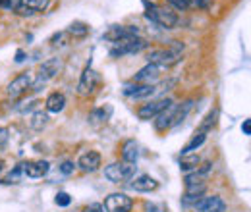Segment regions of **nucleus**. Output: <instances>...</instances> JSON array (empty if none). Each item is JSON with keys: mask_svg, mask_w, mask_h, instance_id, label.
<instances>
[{"mask_svg": "<svg viewBox=\"0 0 251 212\" xmlns=\"http://www.w3.org/2000/svg\"><path fill=\"white\" fill-rule=\"evenodd\" d=\"M145 4V18L151 20L153 24L160 25L162 29H172L178 24V14L170 8V6H162V4H155L149 0H143Z\"/></svg>", "mask_w": 251, "mask_h": 212, "instance_id": "nucleus-1", "label": "nucleus"}, {"mask_svg": "<svg viewBox=\"0 0 251 212\" xmlns=\"http://www.w3.org/2000/svg\"><path fill=\"white\" fill-rule=\"evenodd\" d=\"M182 50H184V45H180L178 41H172L170 48H155V50H151L147 60H149V64H157V66L166 70V68L174 66L176 62L180 60Z\"/></svg>", "mask_w": 251, "mask_h": 212, "instance_id": "nucleus-2", "label": "nucleus"}, {"mask_svg": "<svg viewBox=\"0 0 251 212\" xmlns=\"http://www.w3.org/2000/svg\"><path fill=\"white\" fill-rule=\"evenodd\" d=\"M145 47H147V43H145L141 37H137V35L126 37V39H120V41L112 43V47H110V56H112V58H120V56H126V54H135V52L143 50Z\"/></svg>", "mask_w": 251, "mask_h": 212, "instance_id": "nucleus-3", "label": "nucleus"}, {"mask_svg": "<svg viewBox=\"0 0 251 212\" xmlns=\"http://www.w3.org/2000/svg\"><path fill=\"white\" fill-rule=\"evenodd\" d=\"M135 174V164H129V162H112L104 168V178L112 183H124L129 182Z\"/></svg>", "mask_w": 251, "mask_h": 212, "instance_id": "nucleus-4", "label": "nucleus"}, {"mask_svg": "<svg viewBox=\"0 0 251 212\" xmlns=\"http://www.w3.org/2000/svg\"><path fill=\"white\" fill-rule=\"evenodd\" d=\"M60 70H62V60H60V58H49L47 62H43L41 68H39L37 79L33 81L31 91H39V87L45 85L47 81H50L52 77H56Z\"/></svg>", "mask_w": 251, "mask_h": 212, "instance_id": "nucleus-5", "label": "nucleus"}, {"mask_svg": "<svg viewBox=\"0 0 251 212\" xmlns=\"http://www.w3.org/2000/svg\"><path fill=\"white\" fill-rule=\"evenodd\" d=\"M31 85H33L31 73H20V75H16V77L8 83L6 94H8L10 98H20V96H24L25 93L31 89Z\"/></svg>", "mask_w": 251, "mask_h": 212, "instance_id": "nucleus-6", "label": "nucleus"}, {"mask_svg": "<svg viewBox=\"0 0 251 212\" xmlns=\"http://www.w3.org/2000/svg\"><path fill=\"white\" fill-rule=\"evenodd\" d=\"M133 201L126 193H112L104 199V211L106 212H131Z\"/></svg>", "mask_w": 251, "mask_h": 212, "instance_id": "nucleus-7", "label": "nucleus"}, {"mask_svg": "<svg viewBox=\"0 0 251 212\" xmlns=\"http://www.w3.org/2000/svg\"><path fill=\"white\" fill-rule=\"evenodd\" d=\"M97 85H99V73L93 68H85L81 77H79V83H77V94L89 96L97 89Z\"/></svg>", "mask_w": 251, "mask_h": 212, "instance_id": "nucleus-8", "label": "nucleus"}, {"mask_svg": "<svg viewBox=\"0 0 251 212\" xmlns=\"http://www.w3.org/2000/svg\"><path fill=\"white\" fill-rule=\"evenodd\" d=\"M170 104H172V98L153 100V102H149V104H143V106L137 110V116H139L141 120H153V118H157L164 108H168Z\"/></svg>", "mask_w": 251, "mask_h": 212, "instance_id": "nucleus-9", "label": "nucleus"}, {"mask_svg": "<svg viewBox=\"0 0 251 212\" xmlns=\"http://www.w3.org/2000/svg\"><path fill=\"white\" fill-rule=\"evenodd\" d=\"M22 168H24V174H25L27 178L37 180V178H43V176L49 174L50 164H49L47 160H27V162L22 164Z\"/></svg>", "mask_w": 251, "mask_h": 212, "instance_id": "nucleus-10", "label": "nucleus"}, {"mask_svg": "<svg viewBox=\"0 0 251 212\" xmlns=\"http://www.w3.org/2000/svg\"><path fill=\"white\" fill-rule=\"evenodd\" d=\"M164 68H160L157 64H147L143 70H139L137 73H135V77H133V83H147V85H151V81H155L160 77V71H162Z\"/></svg>", "mask_w": 251, "mask_h": 212, "instance_id": "nucleus-11", "label": "nucleus"}, {"mask_svg": "<svg viewBox=\"0 0 251 212\" xmlns=\"http://www.w3.org/2000/svg\"><path fill=\"white\" fill-rule=\"evenodd\" d=\"M77 166H79V170H83V172H97V170L100 168V154L97 151L83 152V154L79 156V160H77Z\"/></svg>", "mask_w": 251, "mask_h": 212, "instance_id": "nucleus-12", "label": "nucleus"}, {"mask_svg": "<svg viewBox=\"0 0 251 212\" xmlns=\"http://www.w3.org/2000/svg\"><path fill=\"white\" fill-rule=\"evenodd\" d=\"M176 108H178V104H174V102H172L168 108H164V110L158 114L157 120H155V127H157V131H166L168 127H172V125H174Z\"/></svg>", "mask_w": 251, "mask_h": 212, "instance_id": "nucleus-13", "label": "nucleus"}, {"mask_svg": "<svg viewBox=\"0 0 251 212\" xmlns=\"http://www.w3.org/2000/svg\"><path fill=\"white\" fill-rule=\"evenodd\" d=\"M195 209L197 212H224L226 209V205H224V201L220 199V197H205V199H199L197 203H195Z\"/></svg>", "mask_w": 251, "mask_h": 212, "instance_id": "nucleus-14", "label": "nucleus"}, {"mask_svg": "<svg viewBox=\"0 0 251 212\" xmlns=\"http://www.w3.org/2000/svg\"><path fill=\"white\" fill-rule=\"evenodd\" d=\"M139 31L137 27H124V25H112L110 29L106 31L104 35H102V39H106V41H110V43H116V41H120V39H126V37H133V35H137Z\"/></svg>", "mask_w": 251, "mask_h": 212, "instance_id": "nucleus-15", "label": "nucleus"}, {"mask_svg": "<svg viewBox=\"0 0 251 212\" xmlns=\"http://www.w3.org/2000/svg\"><path fill=\"white\" fill-rule=\"evenodd\" d=\"M155 91L157 89L153 85H147V83H131V85L124 87V94L131 96V98H145V96H151Z\"/></svg>", "mask_w": 251, "mask_h": 212, "instance_id": "nucleus-16", "label": "nucleus"}, {"mask_svg": "<svg viewBox=\"0 0 251 212\" xmlns=\"http://www.w3.org/2000/svg\"><path fill=\"white\" fill-rule=\"evenodd\" d=\"M49 4H50V0H24L18 14L20 16H33L37 12H45L49 8Z\"/></svg>", "mask_w": 251, "mask_h": 212, "instance_id": "nucleus-17", "label": "nucleus"}, {"mask_svg": "<svg viewBox=\"0 0 251 212\" xmlns=\"http://www.w3.org/2000/svg\"><path fill=\"white\" fill-rule=\"evenodd\" d=\"M129 185H131V189H135V191H139V193H149V191L158 189V182L155 180V178L147 176V174L137 176V178L129 183Z\"/></svg>", "mask_w": 251, "mask_h": 212, "instance_id": "nucleus-18", "label": "nucleus"}, {"mask_svg": "<svg viewBox=\"0 0 251 212\" xmlns=\"http://www.w3.org/2000/svg\"><path fill=\"white\" fill-rule=\"evenodd\" d=\"M64 106H66V96H64V93H50L49 96H47V100H45V108L49 110V112H52V114H58V112H62Z\"/></svg>", "mask_w": 251, "mask_h": 212, "instance_id": "nucleus-19", "label": "nucleus"}, {"mask_svg": "<svg viewBox=\"0 0 251 212\" xmlns=\"http://www.w3.org/2000/svg\"><path fill=\"white\" fill-rule=\"evenodd\" d=\"M207 191V182L203 183H191V185H186V195H184V201L186 203H197L203 193Z\"/></svg>", "mask_w": 251, "mask_h": 212, "instance_id": "nucleus-20", "label": "nucleus"}, {"mask_svg": "<svg viewBox=\"0 0 251 212\" xmlns=\"http://www.w3.org/2000/svg\"><path fill=\"white\" fill-rule=\"evenodd\" d=\"M137 158H139V145L133 139L126 141L124 145H122V160L129 162V164H135Z\"/></svg>", "mask_w": 251, "mask_h": 212, "instance_id": "nucleus-21", "label": "nucleus"}, {"mask_svg": "<svg viewBox=\"0 0 251 212\" xmlns=\"http://www.w3.org/2000/svg\"><path fill=\"white\" fill-rule=\"evenodd\" d=\"M110 116H112V106H110V104H106V106H102V108L93 110V112L89 114V121H91L93 125H102V123H106V121H108Z\"/></svg>", "mask_w": 251, "mask_h": 212, "instance_id": "nucleus-22", "label": "nucleus"}, {"mask_svg": "<svg viewBox=\"0 0 251 212\" xmlns=\"http://www.w3.org/2000/svg\"><path fill=\"white\" fill-rule=\"evenodd\" d=\"M199 162H201L199 154H193V152H186V154H182V158H180V168H182L184 172H189V170H197Z\"/></svg>", "mask_w": 251, "mask_h": 212, "instance_id": "nucleus-23", "label": "nucleus"}, {"mask_svg": "<svg viewBox=\"0 0 251 212\" xmlns=\"http://www.w3.org/2000/svg\"><path fill=\"white\" fill-rule=\"evenodd\" d=\"M205 141H207V133H205V131H195V135L191 137V141H189L188 145L182 149V154H186V152H193L195 149H199Z\"/></svg>", "mask_w": 251, "mask_h": 212, "instance_id": "nucleus-24", "label": "nucleus"}, {"mask_svg": "<svg viewBox=\"0 0 251 212\" xmlns=\"http://www.w3.org/2000/svg\"><path fill=\"white\" fill-rule=\"evenodd\" d=\"M87 33H89V25L83 22H74L68 27V35H74V37H85Z\"/></svg>", "mask_w": 251, "mask_h": 212, "instance_id": "nucleus-25", "label": "nucleus"}, {"mask_svg": "<svg viewBox=\"0 0 251 212\" xmlns=\"http://www.w3.org/2000/svg\"><path fill=\"white\" fill-rule=\"evenodd\" d=\"M47 121H49V116H47L45 112H35L31 116V120H29V125H31V129L41 131V129L47 125Z\"/></svg>", "mask_w": 251, "mask_h": 212, "instance_id": "nucleus-26", "label": "nucleus"}, {"mask_svg": "<svg viewBox=\"0 0 251 212\" xmlns=\"http://www.w3.org/2000/svg\"><path fill=\"white\" fill-rule=\"evenodd\" d=\"M22 174H24V168H22V164H18L10 174H6V176L2 178V183H6V185H10V183H20Z\"/></svg>", "mask_w": 251, "mask_h": 212, "instance_id": "nucleus-27", "label": "nucleus"}, {"mask_svg": "<svg viewBox=\"0 0 251 212\" xmlns=\"http://www.w3.org/2000/svg\"><path fill=\"white\" fill-rule=\"evenodd\" d=\"M217 116H219V110L217 108H213L209 114H207V118H205V121L201 123V127H199V131H205V133H209V129L217 123Z\"/></svg>", "mask_w": 251, "mask_h": 212, "instance_id": "nucleus-28", "label": "nucleus"}, {"mask_svg": "<svg viewBox=\"0 0 251 212\" xmlns=\"http://www.w3.org/2000/svg\"><path fill=\"white\" fill-rule=\"evenodd\" d=\"M22 4H24V0H0V8L10 10V12H18Z\"/></svg>", "mask_w": 251, "mask_h": 212, "instance_id": "nucleus-29", "label": "nucleus"}, {"mask_svg": "<svg viewBox=\"0 0 251 212\" xmlns=\"http://www.w3.org/2000/svg\"><path fill=\"white\" fill-rule=\"evenodd\" d=\"M54 203H56L58 207H70V203H72V197H70L66 191H60V193H56V199H54Z\"/></svg>", "mask_w": 251, "mask_h": 212, "instance_id": "nucleus-30", "label": "nucleus"}, {"mask_svg": "<svg viewBox=\"0 0 251 212\" xmlns=\"http://www.w3.org/2000/svg\"><path fill=\"white\" fill-rule=\"evenodd\" d=\"M68 31H64V33H56V35H52V39H50V43L54 45V47H62V45H66V41H68Z\"/></svg>", "mask_w": 251, "mask_h": 212, "instance_id": "nucleus-31", "label": "nucleus"}, {"mask_svg": "<svg viewBox=\"0 0 251 212\" xmlns=\"http://www.w3.org/2000/svg\"><path fill=\"white\" fill-rule=\"evenodd\" d=\"M74 170H75V164L74 162H70V160H66L60 164V172L66 174V176H70V174H74Z\"/></svg>", "mask_w": 251, "mask_h": 212, "instance_id": "nucleus-32", "label": "nucleus"}, {"mask_svg": "<svg viewBox=\"0 0 251 212\" xmlns=\"http://www.w3.org/2000/svg\"><path fill=\"white\" fill-rule=\"evenodd\" d=\"M168 2L176 10H186V8H189V4H191V0H168Z\"/></svg>", "mask_w": 251, "mask_h": 212, "instance_id": "nucleus-33", "label": "nucleus"}, {"mask_svg": "<svg viewBox=\"0 0 251 212\" xmlns=\"http://www.w3.org/2000/svg\"><path fill=\"white\" fill-rule=\"evenodd\" d=\"M81 212H104V209H102V205H99V203H91V205H87Z\"/></svg>", "mask_w": 251, "mask_h": 212, "instance_id": "nucleus-34", "label": "nucleus"}, {"mask_svg": "<svg viewBox=\"0 0 251 212\" xmlns=\"http://www.w3.org/2000/svg\"><path fill=\"white\" fill-rule=\"evenodd\" d=\"M8 139H10V135H8V129L6 127H0V149L8 143Z\"/></svg>", "mask_w": 251, "mask_h": 212, "instance_id": "nucleus-35", "label": "nucleus"}, {"mask_svg": "<svg viewBox=\"0 0 251 212\" xmlns=\"http://www.w3.org/2000/svg\"><path fill=\"white\" fill-rule=\"evenodd\" d=\"M191 2H193L197 8H207V6H209V0H191Z\"/></svg>", "mask_w": 251, "mask_h": 212, "instance_id": "nucleus-36", "label": "nucleus"}, {"mask_svg": "<svg viewBox=\"0 0 251 212\" xmlns=\"http://www.w3.org/2000/svg\"><path fill=\"white\" fill-rule=\"evenodd\" d=\"M147 212H164L162 211V207H158V205H147Z\"/></svg>", "mask_w": 251, "mask_h": 212, "instance_id": "nucleus-37", "label": "nucleus"}, {"mask_svg": "<svg viewBox=\"0 0 251 212\" xmlns=\"http://www.w3.org/2000/svg\"><path fill=\"white\" fill-rule=\"evenodd\" d=\"M24 60H25V52H24V50H18V52H16V62L22 64Z\"/></svg>", "mask_w": 251, "mask_h": 212, "instance_id": "nucleus-38", "label": "nucleus"}, {"mask_svg": "<svg viewBox=\"0 0 251 212\" xmlns=\"http://www.w3.org/2000/svg\"><path fill=\"white\" fill-rule=\"evenodd\" d=\"M242 129H244V133H246V135H250V133H251V121H250V120H246V121H244V125H242Z\"/></svg>", "mask_w": 251, "mask_h": 212, "instance_id": "nucleus-39", "label": "nucleus"}, {"mask_svg": "<svg viewBox=\"0 0 251 212\" xmlns=\"http://www.w3.org/2000/svg\"><path fill=\"white\" fill-rule=\"evenodd\" d=\"M2 166H4V162H2V160H0V172H2Z\"/></svg>", "mask_w": 251, "mask_h": 212, "instance_id": "nucleus-40", "label": "nucleus"}]
</instances>
